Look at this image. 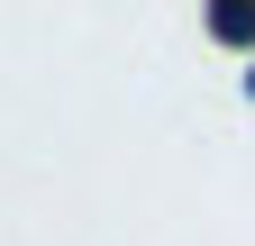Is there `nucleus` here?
Wrapping results in <instances>:
<instances>
[{
    "label": "nucleus",
    "mask_w": 255,
    "mask_h": 246,
    "mask_svg": "<svg viewBox=\"0 0 255 246\" xmlns=\"http://www.w3.org/2000/svg\"><path fill=\"white\" fill-rule=\"evenodd\" d=\"M219 27H228V37H246V27H255V0H219Z\"/></svg>",
    "instance_id": "obj_1"
}]
</instances>
